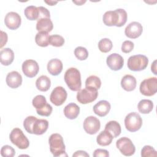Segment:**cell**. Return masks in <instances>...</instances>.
Returning a JSON list of instances; mask_svg holds the SVG:
<instances>
[{
  "label": "cell",
  "instance_id": "obj_1",
  "mask_svg": "<svg viewBox=\"0 0 157 157\" xmlns=\"http://www.w3.org/2000/svg\"><path fill=\"white\" fill-rule=\"evenodd\" d=\"M64 81L69 88L74 91H78L82 86L81 75L75 67H70L65 72Z\"/></svg>",
  "mask_w": 157,
  "mask_h": 157
},
{
  "label": "cell",
  "instance_id": "obj_2",
  "mask_svg": "<svg viewBox=\"0 0 157 157\" xmlns=\"http://www.w3.org/2000/svg\"><path fill=\"white\" fill-rule=\"evenodd\" d=\"M50 152L54 156H67L63 137L58 133L52 134L48 139Z\"/></svg>",
  "mask_w": 157,
  "mask_h": 157
},
{
  "label": "cell",
  "instance_id": "obj_3",
  "mask_svg": "<svg viewBox=\"0 0 157 157\" xmlns=\"http://www.w3.org/2000/svg\"><path fill=\"white\" fill-rule=\"evenodd\" d=\"M148 64V58L144 55L131 56L127 62L129 69L132 71H140L146 69Z\"/></svg>",
  "mask_w": 157,
  "mask_h": 157
},
{
  "label": "cell",
  "instance_id": "obj_4",
  "mask_svg": "<svg viewBox=\"0 0 157 157\" xmlns=\"http://www.w3.org/2000/svg\"><path fill=\"white\" fill-rule=\"evenodd\" d=\"M10 142L20 149H26L29 145V142L23 131L18 128L12 130L9 135Z\"/></svg>",
  "mask_w": 157,
  "mask_h": 157
},
{
  "label": "cell",
  "instance_id": "obj_5",
  "mask_svg": "<svg viewBox=\"0 0 157 157\" xmlns=\"http://www.w3.org/2000/svg\"><path fill=\"white\" fill-rule=\"evenodd\" d=\"M124 125L126 129L130 132L137 131L142 125V119L137 112H131L124 118Z\"/></svg>",
  "mask_w": 157,
  "mask_h": 157
},
{
  "label": "cell",
  "instance_id": "obj_6",
  "mask_svg": "<svg viewBox=\"0 0 157 157\" xmlns=\"http://www.w3.org/2000/svg\"><path fill=\"white\" fill-rule=\"evenodd\" d=\"M98 96L97 90L86 88L78 91L77 100L82 104H86L95 101Z\"/></svg>",
  "mask_w": 157,
  "mask_h": 157
},
{
  "label": "cell",
  "instance_id": "obj_7",
  "mask_svg": "<svg viewBox=\"0 0 157 157\" xmlns=\"http://www.w3.org/2000/svg\"><path fill=\"white\" fill-rule=\"evenodd\" d=\"M140 93L146 96H151L157 91V78L150 77L144 80L140 85Z\"/></svg>",
  "mask_w": 157,
  "mask_h": 157
},
{
  "label": "cell",
  "instance_id": "obj_8",
  "mask_svg": "<svg viewBox=\"0 0 157 157\" xmlns=\"http://www.w3.org/2000/svg\"><path fill=\"white\" fill-rule=\"evenodd\" d=\"M116 146L121 154L126 156L134 155L136 151L135 146L131 140L126 137H123L117 140L116 142Z\"/></svg>",
  "mask_w": 157,
  "mask_h": 157
},
{
  "label": "cell",
  "instance_id": "obj_9",
  "mask_svg": "<svg viewBox=\"0 0 157 157\" xmlns=\"http://www.w3.org/2000/svg\"><path fill=\"white\" fill-rule=\"evenodd\" d=\"M67 96L66 90L61 86L55 88L51 93L50 100L56 106L61 105L66 100Z\"/></svg>",
  "mask_w": 157,
  "mask_h": 157
},
{
  "label": "cell",
  "instance_id": "obj_10",
  "mask_svg": "<svg viewBox=\"0 0 157 157\" xmlns=\"http://www.w3.org/2000/svg\"><path fill=\"white\" fill-rule=\"evenodd\" d=\"M83 129L89 134H95L100 129L101 123L99 120L93 116L86 117L83 121Z\"/></svg>",
  "mask_w": 157,
  "mask_h": 157
},
{
  "label": "cell",
  "instance_id": "obj_11",
  "mask_svg": "<svg viewBox=\"0 0 157 157\" xmlns=\"http://www.w3.org/2000/svg\"><path fill=\"white\" fill-rule=\"evenodd\" d=\"M21 67L23 74L29 78L35 77L39 71L38 63L33 59H27L22 64Z\"/></svg>",
  "mask_w": 157,
  "mask_h": 157
},
{
  "label": "cell",
  "instance_id": "obj_12",
  "mask_svg": "<svg viewBox=\"0 0 157 157\" xmlns=\"http://www.w3.org/2000/svg\"><path fill=\"white\" fill-rule=\"evenodd\" d=\"M4 23L6 26L12 30L18 28L21 23V17L15 12H8L4 18Z\"/></svg>",
  "mask_w": 157,
  "mask_h": 157
},
{
  "label": "cell",
  "instance_id": "obj_13",
  "mask_svg": "<svg viewBox=\"0 0 157 157\" xmlns=\"http://www.w3.org/2000/svg\"><path fill=\"white\" fill-rule=\"evenodd\" d=\"M143 27L142 25L137 21L130 23L124 29L125 35L131 39H136L142 33Z\"/></svg>",
  "mask_w": 157,
  "mask_h": 157
},
{
  "label": "cell",
  "instance_id": "obj_14",
  "mask_svg": "<svg viewBox=\"0 0 157 157\" xmlns=\"http://www.w3.org/2000/svg\"><path fill=\"white\" fill-rule=\"evenodd\" d=\"M106 63L110 69L113 71H118L123 67L124 59L120 55L114 53L107 56Z\"/></svg>",
  "mask_w": 157,
  "mask_h": 157
},
{
  "label": "cell",
  "instance_id": "obj_15",
  "mask_svg": "<svg viewBox=\"0 0 157 157\" xmlns=\"http://www.w3.org/2000/svg\"><path fill=\"white\" fill-rule=\"evenodd\" d=\"M120 20V15L118 10H109L105 12L103 15L102 20L106 26H117Z\"/></svg>",
  "mask_w": 157,
  "mask_h": 157
},
{
  "label": "cell",
  "instance_id": "obj_16",
  "mask_svg": "<svg viewBox=\"0 0 157 157\" xmlns=\"http://www.w3.org/2000/svg\"><path fill=\"white\" fill-rule=\"evenodd\" d=\"M6 83L11 88H17L19 87L22 83V77L17 71H12L6 76Z\"/></svg>",
  "mask_w": 157,
  "mask_h": 157
},
{
  "label": "cell",
  "instance_id": "obj_17",
  "mask_svg": "<svg viewBox=\"0 0 157 157\" xmlns=\"http://www.w3.org/2000/svg\"><path fill=\"white\" fill-rule=\"evenodd\" d=\"M110 108V104L108 101L101 100L94 105L93 112L96 115L99 117H104L108 114Z\"/></svg>",
  "mask_w": 157,
  "mask_h": 157
},
{
  "label": "cell",
  "instance_id": "obj_18",
  "mask_svg": "<svg viewBox=\"0 0 157 157\" xmlns=\"http://www.w3.org/2000/svg\"><path fill=\"white\" fill-rule=\"evenodd\" d=\"M63 63L58 58L50 59L47 64L48 72L52 75H59L63 70Z\"/></svg>",
  "mask_w": 157,
  "mask_h": 157
},
{
  "label": "cell",
  "instance_id": "obj_19",
  "mask_svg": "<svg viewBox=\"0 0 157 157\" xmlns=\"http://www.w3.org/2000/svg\"><path fill=\"white\" fill-rule=\"evenodd\" d=\"M136 79L132 75H125L121 78V86L124 90L127 91H133L136 88Z\"/></svg>",
  "mask_w": 157,
  "mask_h": 157
},
{
  "label": "cell",
  "instance_id": "obj_20",
  "mask_svg": "<svg viewBox=\"0 0 157 157\" xmlns=\"http://www.w3.org/2000/svg\"><path fill=\"white\" fill-rule=\"evenodd\" d=\"M14 53L10 48H5L0 52V62L4 66L10 65L13 61Z\"/></svg>",
  "mask_w": 157,
  "mask_h": 157
},
{
  "label": "cell",
  "instance_id": "obj_21",
  "mask_svg": "<svg viewBox=\"0 0 157 157\" xmlns=\"http://www.w3.org/2000/svg\"><path fill=\"white\" fill-rule=\"evenodd\" d=\"M48 128V122L45 119H37L33 125V132L36 135H42L45 133Z\"/></svg>",
  "mask_w": 157,
  "mask_h": 157
},
{
  "label": "cell",
  "instance_id": "obj_22",
  "mask_svg": "<svg viewBox=\"0 0 157 157\" xmlns=\"http://www.w3.org/2000/svg\"><path fill=\"white\" fill-rule=\"evenodd\" d=\"M79 113L80 107L74 102L69 103L64 109V114L65 117L71 120L76 118Z\"/></svg>",
  "mask_w": 157,
  "mask_h": 157
},
{
  "label": "cell",
  "instance_id": "obj_23",
  "mask_svg": "<svg viewBox=\"0 0 157 157\" xmlns=\"http://www.w3.org/2000/svg\"><path fill=\"white\" fill-rule=\"evenodd\" d=\"M113 138L112 135L109 131L104 129L97 136L96 142L101 146H107L112 143Z\"/></svg>",
  "mask_w": 157,
  "mask_h": 157
},
{
  "label": "cell",
  "instance_id": "obj_24",
  "mask_svg": "<svg viewBox=\"0 0 157 157\" xmlns=\"http://www.w3.org/2000/svg\"><path fill=\"white\" fill-rule=\"evenodd\" d=\"M53 28V25L50 18H42L37 20L36 23V29L40 31L50 32Z\"/></svg>",
  "mask_w": 157,
  "mask_h": 157
},
{
  "label": "cell",
  "instance_id": "obj_25",
  "mask_svg": "<svg viewBox=\"0 0 157 157\" xmlns=\"http://www.w3.org/2000/svg\"><path fill=\"white\" fill-rule=\"evenodd\" d=\"M105 130L109 131L113 138L120 136L121 131L120 124L117 121L114 120L110 121L105 124Z\"/></svg>",
  "mask_w": 157,
  "mask_h": 157
},
{
  "label": "cell",
  "instance_id": "obj_26",
  "mask_svg": "<svg viewBox=\"0 0 157 157\" xmlns=\"http://www.w3.org/2000/svg\"><path fill=\"white\" fill-rule=\"evenodd\" d=\"M36 86L39 91H47L51 86L50 79L46 75H41L36 80Z\"/></svg>",
  "mask_w": 157,
  "mask_h": 157
},
{
  "label": "cell",
  "instance_id": "obj_27",
  "mask_svg": "<svg viewBox=\"0 0 157 157\" xmlns=\"http://www.w3.org/2000/svg\"><path fill=\"white\" fill-rule=\"evenodd\" d=\"M49 39L50 36L48 33L44 31L38 32L35 37L36 44L42 47H45L49 45Z\"/></svg>",
  "mask_w": 157,
  "mask_h": 157
},
{
  "label": "cell",
  "instance_id": "obj_28",
  "mask_svg": "<svg viewBox=\"0 0 157 157\" xmlns=\"http://www.w3.org/2000/svg\"><path fill=\"white\" fill-rule=\"evenodd\" d=\"M137 109L139 112L142 113H149L153 109V103L149 99H142L138 103Z\"/></svg>",
  "mask_w": 157,
  "mask_h": 157
},
{
  "label": "cell",
  "instance_id": "obj_29",
  "mask_svg": "<svg viewBox=\"0 0 157 157\" xmlns=\"http://www.w3.org/2000/svg\"><path fill=\"white\" fill-rule=\"evenodd\" d=\"M101 86V79L96 75L89 76L85 81V87L99 90Z\"/></svg>",
  "mask_w": 157,
  "mask_h": 157
},
{
  "label": "cell",
  "instance_id": "obj_30",
  "mask_svg": "<svg viewBox=\"0 0 157 157\" xmlns=\"http://www.w3.org/2000/svg\"><path fill=\"white\" fill-rule=\"evenodd\" d=\"M24 13L25 17L29 20H38L39 9L37 7L34 6H29L25 8Z\"/></svg>",
  "mask_w": 157,
  "mask_h": 157
},
{
  "label": "cell",
  "instance_id": "obj_31",
  "mask_svg": "<svg viewBox=\"0 0 157 157\" xmlns=\"http://www.w3.org/2000/svg\"><path fill=\"white\" fill-rule=\"evenodd\" d=\"M32 104L34 108H36V112L42 110L48 104L46 98L43 95H37L35 96L33 99Z\"/></svg>",
  "mask_w": 157,
  "mask_h": 157
},
{
  "label": "cell",
  "instance_id": "obj_32",
  "mask_svg": "<svg viewBox=\"0 0 157 157\" xmlns=\"http://www.w3.org/2000/svg\"><path fill=\"white\" fill-rule=\"evenodd\" d=\"M113 47L112 41L108 38H104L98 42V48L102 53H107L110 52Z\"/></svg>",
  "mask_w": 157,
  "mask_h": 157
},
{
  "label": "cell",
  "instance_id": "obj_33",
  "mask_svg": "<svg viewBox=\"0 0 157 157\" xmlns=\"http://www.w3.org/2000/svg\"><path fill=\"white\" fill-rule=\"evenodd\" d=\"M37 118L34 116H28L23 121V126L25 130L29 134H33V128L35 121Z\"/></svg>",
  "mask_w": 157,
  "mask_h": 157
},
{
  "label": "cell",
  "instance_id": "obj_34",
  "mask_svg": "<svg viewBox=\"0 0 157 157\" xmlns=\"http://www.w3.org/2000/svg\"><path fill=\"white\" fill-rule=\"evenodd\" d=\"M64 44V38L58 34H54L50 36L49 39V44L56 47H61Z\"/></svg>",
  "mask_w": 157,
  "mask_h": 157
},
{
  "label": "cell",
  "instance_id": "obj_35",
  "mask_svg": "<svg viewBox=\"0 0 157 157\" xmlns=\"http://www.w3.org/2000/svg\"><path fill=\"white\" fill-rule=\"evenodd\" d=\"M74 55L79 60H85L88 56V52L86 48L83 47H77L74 50Z\"/></svg>",
  "mask_w": 157,
  "mask_h": 157
},
{
  "label": "cell",
  "instance_id": "obj_36",
  "mask_svg": "<svg viewBox=\"0 0 157 157\" xmlns=\"http://www.w3.org/2000/svg\"><path fill=\"white\" fill-rule=\"evenodd\" d=\"M157 156L156 151L150 145H145L141 150V156L142 157H148V156Z\"/></svg>",
  "mask_w": 157,
  "mask_h": 157
},
{
  "label": "cell",
  "instance_id": "obj_37",
  "mask_svg": "<svg viewBox=\"0 0 157 157\" xmlns=\"http://www.w3.org/2000/svg\"><path fill=\"white\" fill-rule=\"evenodd\" d=\"M1 155L3 157H13L15 155V151L10 145H4L1 149Z\"/></svg>",
  "mask_w": 157,
  "mask_h": 157
},
{
  "label": "cell",
  "instance_id": "obj_38",
  "mask_svg": "<svg viewBox=\"0 0 157 157\" xmlns=\"http://www.w3.org/2000/svg\"><path fill=\"white\" fill-rule=\"evenodd\" d=\"M117 10L120 15V20L117 27H121L123 26L127 21V13L126 10L123 9H117Z\"/></svg>",
  "mask_w": 157,
  "mask_h": 157
},
{
  "label": "cell",
  "instance_id": "obj_39",
  "mask_svg": "<svg viewBox=\"0 0 157 157\" xmlns=\"http://www.w3.org/2000/svg\"><path fill=\"white\" fill-rule=\"evenodd\" d=\"M134 43L131 40H125L121 45V51L123 53H128L134 48Z\"/></svg>",
  "mask_w": 157,
  "mask_h": 157
},
{
  "label": "cell",
  "instance_id": "obj_40",
  "mask_svg": "<svg viewBox=\"0 0 157 157\" xmlns=\"http://www.w3.org/2000/svg\"><path fill=\"white\" fill-rule=\"evenodd\" d=\"M39 9V17L38 20L42 19V18H50V14L49 10L42 6L37 7Z\"/></svg>",
  "mask_w": 157,
  "mask_h": 157
},
{
  "label": "cell",
  "instance_id": "obj_41",
  "mask_svg": "<svg viewBox=\"0 0 157 157\" xmlns=\"http://www.w3.org/2000/svg\"><path fill=\"white\" fill-rule=\"evenodd\" d=\"M93 156L94 157H108L109 156V153L106 150L98 148L94 150Z\"/></svg>",
  "mask_w": 157,
  "mask_h": 157
},
{
  "label": "cell",
  "instance_id": "obj_42",
  "mask_svg": "<svg viewBox=\"0 0 157 157\" xmlns=\"http://www.w3.org/2000/svg\"><path fill=\"white\" fill-rule=\"evenodd\" d=\"M1 48H2V47L6 45V44L7 43V33L1 31Z\"/></svg>",
  "mask_w": 157,
  "mask_h": 157
},
{
  "label": "cell",
  "instance_id": "obj_43",
  "mask_svg": "<svg viewBox=\"0 0 157 157\" xmlns=\"http://www.w3.org/2000/svg\"><path fill=\"white\" fill-rule=\"evenodd\" d=\"M73 157H78V156H83V157H89V155L85 151L83 150H78L76 151L73 155Z\"/></svg>",
  "mask_w": 157,
  "mask_h": 157
},
{
  "label": "cell",
  "instance_id": "obj_44",
  "mask_svg": "<svg viewBox=\"0 0 157 157\" xmlns=\"http://www.w3.org/2000/svg\"><path fill=\"white\" fill-rule=\"evenodd\" d=\"M156 60H155L153 61V64L151 66V70L155 75L157 74V72H156Z\"/></svg>",
  "mask_w": 157,
  "mask_h": 157
},
{
  "label": "cell",
  "instance_id": "obj_45",
  "mask_svg": "<svg viewBox=\"0 0 157 157\" xmlns=\"http://www.w3.org/2000/svg\"><path fill=\"white\" fill-rule=\"evenodd\" d=\"M45 2L47 3V4H48L49 6H54V5H55L58 2V1H45Z\"/></svg>",
  "mask_w": 157,
  "mask_h": 157
},
{
  "label": "cell",
  "instance_id": "obj_46",
  "mask_svg": "<svg viewBox=\"0 0 157 157\" xmlns=\"http://www.w3.org/2000/svg\"><path fill=\"white\" fill-rule=\"evenodd\" d=\"M73 2H74V3H75L77 5H78V6H81L82 4H83V3H85V2H86V1H72Z\"/></svg>",
  "mask_w": 157,
  "mask_h": 157
}]
</instances>
